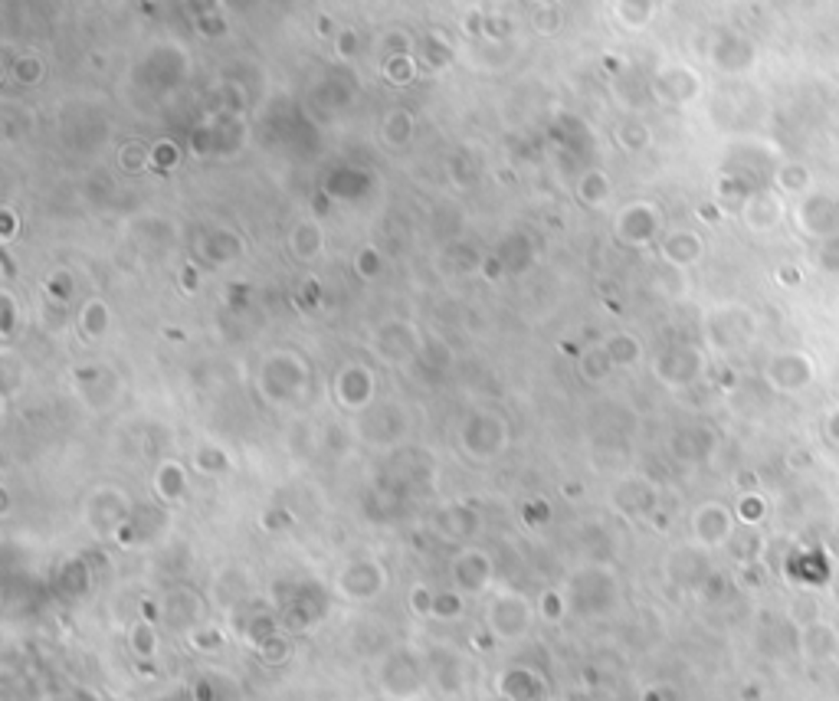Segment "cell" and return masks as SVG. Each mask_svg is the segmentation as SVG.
Listing matches in <instances>:
<instances>
[{
  "label": "cell",
  "mask_w": 839,
  "mask_h": 701,
  "mask_svg": "<svg viewBox=\"0 0 839 701\" xmlns=\"http://www.w3.org/2000/svg\"><path fill=\"white\" fill-rule=\"evenodd\" d=\"M813 636H820V639H813V643H807V653L813 655V659H830L833 653H836V633H833L826 623H813L810 626Z\"/></svg>",
  "instance_id": "cell-11"
},
{
  "label": "cell",
  "mask_w": 839,
  "mask_h": 701,
  "mask_svg": "<svg viewBox=\"0 0 839 701\" xmlns=\"http://www.w3.org/2000/svg\"><path fill=\"white\" fill-rule=\"evenodd\" d=\"M82 328L89 334H102L108 328V308H105V302H89L82 308Z\"/></svg>",
  "instance_id": "cell-12"
},
{
  "label": "cell",
  "mask_w": 839,
  "mask_h": 701,
  "mask_svg": "<svg viewBox=\"0 0 839 701\" xmlns=\"http://www.w3.org/2000/svg\"><path fill=\"white\" fill-rule=\"evenodd\" d=\"M17 79L20 82H27V86H33L39 79V73H43V66H39V59L37 56H23V59H17Z\"/></svg>",
  "instance_id": "cell-16"
},
{
  "label": "cell",
  "mask_w": 839,
  "mask_h": 701,
  "mask_svg": "<svg viewBox=\"0 0 839 701\" xmlns=\"http://www.w3.org/2000/svg\"><path fill=\"white\" fill-rule=\"evenodd\" d=\"M793 220H797V227H800L807 237H813V239L833 237L839 229V200L830 197V194L810 190V194H803V197L797 200Z\"/></svg>",
  "instance_id": "cell-1"
},
{
  "label": "cell",
  "mask_w": 839,
  "mask_h": 701,
  "mask_svg": "<svg viewBox=\"0 0 839 701\" xmlns=\"http://www.w3.org/2000/svg\"><path fill=\"white\" fill-rule=\"evenodd\" d=\"M774 187L781 190V194L803 197V194H810L813 177L803 164H783V168H777V174H774Z\"/></svg>",
  "instance_id": "cell-8"
},
{
  "label": "cell",
  "mask_w": 839,
  "mask_h": 701,
  "mask_svg": "<svg viewBox=\"0 0 839 701\" xmlns=\"http://www.w3.org/2000/svg\"><path fill=\"white\" fill-rule=\"evenodd\" d=\"M698 89H702L698 76L692 69H682V66L662 69L656 76V82H653V92L669 105H688L698 95Z\"/></svg>",
  "instance_id": "cell-5"
},
{
  "label": "cell",
  "mask_w": 839,
  "mask_h": 701,
  "mask_svg": "<svg viewBox=\"0 0 839 701\" xmlns=\"http://www.w3.org/2000/svg\"><path fill=\"white\" fill-rule=\"evenodd\" d=\"M577 194H581L584 203L601 207V203H607V197H610V180H607L603 171H587L581 177V184H577Z\"/></svg>",
  "instance_id": "cell-9"
},
{
  "label": "cell",
  "mask_w": 839,
  "mask_h": 701,
  "mask_svg": "<svg viewBox=\"0 0 839 701\" xmlns=\"http://www.w3.org/2000/svg\"><path fill=\"white\" fill-rule=\"evenodd\" d=\"M741 220H744V227L754 229V233H771V229H777L783 220L781 190L777 187L751 190L741 203Z\"/></svg>",
  "instance_id": "cell-2"
},
{
  "label": "cell",
  "mask_w": 839,
  "mask_h": 701,
  "mask_svg": "<svg viewBox=\"0 0 839 701\" xmlns=\"http://www.w3.org/2000/svg\"><path fill=\"white\" fill-rule=\"evenodd\" d=\"M764 374L771 380V387L793 394V390H803L813 380V360L807 354H800V350H783V354L767 360Z\"/></svg>",
  "instance_id": "cell-3"
},
{
  "label": "cell",
  "mask_w": 839,
  "mask_h": 701,
  "mask_svg": "<svg viewBox=\"0 0 839 701\" xmlns=\"http://www.w3.org/2000/svg\"><path fill=\"white\" fill-rule=\"evenodd\" d=\"M817 265H820L823 273L839 275V233H833V237H826L820 243V249H817Z\"/></svg>",
  "instance_id": "cell-13"
},
{
  "label": "cell",
  "mask_w": 839,
  "mask_h": 701,
  "mask_svg": "<svg viewBox=\"0 0 839 701\" xmlns=\"http://www.w3.org/2000/svg\"><path fill=\"white\" fill-rule=\"evenodd\" d=\"M659 233V210L653 203H629L617 217V237L629 247H646Z\"/></svg>",
  "instance_id": "cell-4"
},
{
  "label": "cell",
  "mask_w": 839,
  "mask_h": 701,
  "mask_svg": "<svg viewBox=\"0 0 839 701\" xmlns=\"http://www.w3.org/2000/svg\"><path fill=\"white\" fill-rule=\"evenodd\" d=\"M610 358L636 360L639 358V344L633 342V338H627V334H620V338H613V342H610Z\"/></svg>",
  "instance_id": "cell-15"
},
{
  "label": "cell",
  "mask_w": 839,
  "mask_h": 701,
  "mask_svg": "<svg viewBox=\"0 0 839 701\" xmlns=\"http://www.w3.org/2000/svg\"><path fill=\"white\" fill-rule=\"evenodd\" d=\"M823 433H826V437H830L833 443H839V407L833 410L830 417L823 420Z\"/></svg>",
  "instance_id": "cell-18"
},
{
  "label": "cell",
  "mask_w": 839,
  "mask_h": 701,
  "mask_svg": "<svg viewBox=\"0 0 839 701\" xmlns=\"http://www.w3.org/2000/svg\"><path fill=\"white\" fill-rule=\"evenodd\" d=\"M384 138H387V144H397V148H403V144L411 142V138H413L411 112L397 108V112L387 115V122H384Z\"/></svg>",
  "instance_id": "cell-10"
},
{
  "label": "cell",
  "mask_w": 839,
  "mask_h": 701,
  "mask_svg": "<svg viewBox=\"0 0 839 701\" xmlns=\"http://www.w3.org/2000/svg\"><path fill=\"white\" fill-rule=\"evenodd\" d=\"M322 247H324V233L315 220H298L296 227H292V233H289V249H292V256L302 259V263H312V259L322 256Z\"/></svg>",
  "instance_id": "cell-7"
},
{
  "label": "cell",
  "mask_w": 839,
  "mask_h": 701,
  "mask_svg": "<svg viewBox=\"0 0 839 701\" xmlns=\"http://www.w3.org/2000/svg\"><path fill=\"white\" fill-rule=\"evenodd\" d=\"M620 144L623 148H629V151H643L649 144V128L639 122H629L620 128Z\"/></svg>",
  "instance_id": "cell-14"
},
{
  "label": "cell",
  "mask_w": 839,
  "mask_h": 701,
  "mask_svg": "<svg viewBox=\"0 0 839 701\" xmlns=\"http://www.w3.org/2000/svg\"><path fill=\"white\" fill-rule=\"evenodd\" d=\"M659 249H662V259H666L669 265L688 269V265H696L698 259H702L705 243H702V237L692 233V229H676V233H669V237L662 239Z\"/></svg>",
  "instance_id": "cell-6"
},
{
  "label": "cell",
  "mask_w": 839,
  "mask_h": 701,
  "mask_svg": "<svg viewBox=\"0 0 839 701\" xmlns=\"http://www.w3.org/2000/svg\"><path fill=\"white\" fill-rule=\"evenodd\" d=\"M122 161L128 164V171H142L144 164H148V151H144V148H134V151L132 148H125Z\"/></svg>",
  "instance_id": "cell-17"
}]
</instances>
